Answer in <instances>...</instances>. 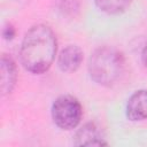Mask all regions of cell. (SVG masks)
I'll return each mask as SVG.
<instances>
[{
    "instance_id": "cell-3",
    "label": "cell",
    "mask_w": 147,
    "mask_h": 147,
    "mask_svg": "<svg viewBox=\"0 0 147 147\" xmlns=\"http://www.w3.org/2000/svg\"><path fill=\"white\" fill-rule=\"evenodd\" d=\"M54 124L62 130H72L78 126L83 116V107L77 98L64 94L55 99L52 105Z\"/></svg>"
},
{
    "instance_id": "cell-4",
    "label": "cell",
    "mask_w": 147,
    "mask_h": 147,
    "mask_svg": "<svg viewBox=\"0 0 147 147\" xmlns=\"http://www.w3.org/2000/svg\"><path fill=\"white\" fill-rule=\"evenodd\" d=\"M126 117L132 122L147 119V90L136 91L126 102Z\"/></svg>"
},
{
    "instance_id": "cell-5",
    "label": "cell",
    "mask_w": 147,
    "mask_h": 147,
    "mask_svg": "<svg viewBox=\"0 0 147 147\" xmlns=\"http://www.w3.org/2000/svg\"><path fill=\"white\" fill-rule=\"evenodd\" d=\"M84 53L80 47L69 45L64 47L57 56V67L63 72H75L82 64Z\"/></svg>"
},
{
    "instance_id": "cell-7",
    "label": "cell",
    "mask_w": 147,
    "mask_h": 147,
    "mask_svg": "<svg viewBox=\"0 0 147 147\" xmlns=\"http://www.w3.org/2000/svg\"><path fill=\"white\" fill-rule=\"evenodd\" d=\"M1 72V94L7 95L11 93L17 80V68L14 60L7 54H2L0 61Z\"/></svg>"
},
{
    "instance_id": "cell-2",
    "label": "cell",
    "mask_w": 147,
    "mask_h": 147,
    "mask_svg": "<svg viewBox=\"0 0 147 147\" xmlns=\"http://www.w3.org/2000/svg\"><path fill=\"white\" fill-rule=\"evenodd\" d=\"M87 69L88 75L94 83L107 87L113 86L124 74V56L114 47H99L91 54Z\"/></svg>"
},
{
    "instance_id": "cell-1",
    "label": "cell",
    "mask_w": 147,
    "mask_h": 147,
    "mask_svg": "<svg viewBox=\"0 0 147 147\" xmlns=\"http://www.w3.org/2000/svg\"><path fill=\"white\" fill-rule=\"evenodd\" d=\"M57 40L54 31L46 24H36L24 34L20 59L25 70L34 75L46 72L55 60Z\"/></svg>"
},
{
    "instance_id": "cell-9",
    "label": "cell",
    "mask_w": 147,
    "mask_h": 147,
    "mask_svg": "<svg viewBox=\"0 0 147 147\" xmlns=\"http://www.w3.org/2000/svg\"><path fill=\"white\" fill-rule=\"evenodd\" d=\"M15 34H16V31H15V28L11 24H7V25L3 26V29H2V37H3V39L11 40V39H14Z\"/></svg>"
},
{
    "instance_id": "cell-10",
    "label": "cell",
    "mask_w": 147,
    "mask_h": 147,
    "mask_svg": "<svg viewBox=\"0 0 147 147\" xmlns=\"http://www.w3.org/2000/svg\"><path fill=\"white\" fill-rule=\"evenodd\" d=\"M141 61H142L144 65L147 68V45L144 47V49L141 52Z\"/></svg>"
},
{
    "instance_id": "cell-6",
    "label": "cell",
    "mask_w": 147,
    "mask_h": 147,
    "mask_svg": "<svg viewBox=\"0 0 147 147\" xmlns=\"http://www.w3.org/2000/svg\"><path fill=\"white\" fill-rule=\"evenodd\" d=\"M74 144L76 146H102L108 145L101 130L94 123H86L75 134Z\"/></svg>"
},
{
    "instance_id": "cell-8",
    "label": "cell",
    "mask_w": 147,
    "mask_h": 147,
    "mask_svg": "<svg viewBox=\"0 0 147 147\" xmlns=\"http://www.w3.org/2000/svg\"><path fill=\"white\" fill-rule=\"evenodd\" d=\"M132 0H94L95 6L103 13L109 15H117L125 11Z\"/></svg>"
}]
</instances>
